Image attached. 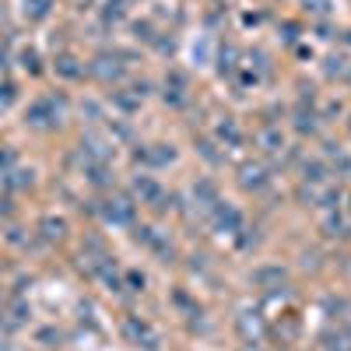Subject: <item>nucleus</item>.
<instances>
[{
    "instance_id": "3",
    "label": "nucleus",
    "mask_w": 351,
    "mask_h": 351,
    "mask_svg": "<svg viewBox=\"0 0 351 351\" xmlns=\"http://www.w3.org/2000/svg\"><path fill=\"white\" fill-rule=\"evenodd\" d=\"M102 215H106L109 221H116V225H127V221L134 218V204H127V200L116 197V200H109L106 208H102Z\"/></svg>"
},
{
    "instance_id": "9",
    "label": "nucleus",
    "mask_w": 351,
    "mask_h": 351,
    "mask_svg": "<svg viewBox=\"0 0 351 351\" xmlns=\"http://www.w3.org/2000/svg\"><path fill=\"white\" fill-rule=\"evenodd\" d=\"M49 4H53V0H25V14L28 18H46Z\"/></svg>"
},
{
    "instance_id": "8",
    "label": "nucleus",
    "mask_w": 351,
    "mask_h": 351,
    "mask_svg": "<svg viewBox=\"0 0 351 351\" xmlns=\"http://www.w3.org/2000/svg\"><path fill=\"white\" fill-rule=\"evenodd\" d=\"M239 330H243L246 337H260V334H263V330H260L256 313H243V316H239Z\"/></svg>"
},
{
    "instance_id": "2",
    "label": "nucleus",
    "mask_w": 351,
    "mask_h": 351,
    "mask_svg": "<svg viewBox=\"0 0 351 351\" xmlns=\"http://www.w3.org/2000/svg\"><path fill=\"white\" fill-rule=\"evenodd\" d=\"M123 330H127V337H130L137 348H141V344L148 348V351L158 348V334H155L148 324H141V319H127V327H123Z\"/></svg>"
},
{
    "instance_id": "12",
    "label": "nucleus",
    "mask_w": 351,
    "mask_h": 351,
    "mask_svg": "<svg viewBox=\"0 0 351 351\" xmlns=\"http://www.w3.org/2000/svg\"><path fill=\"white\" fill-rule=\"evenodd\" d=\"M218 134H221V137H228L232 144H236V141H239V130H236V127H232V123H221V130H218Z\"/></svg>"
},
{
    "instance_id": "7",
    "label": "nucleus",
    "mask_w": 351,
    "mask_h": 351,
    "mask_svg": "<svg viewBox=\"0 0 351 351\" xmlns=\"http://www.w3.org/2000/svg\"><path fill=\"white\" fill-rule=\"evenodd\" d=\"M263 183H267V176H263V169H260V165H246V169H243V186L260 190Z\"/></svg>"
},
{
    "instance_id": "15",
    "label": "nucleus",
    "mask_w": 351,
    "mask_h": 351,
    "mask_svg": "<svg viewBox=\"0 0 351 351\" xmlns=\"http://www.w3.org/2000/svg\"><path fill=\"white\" fill-rule=\"evenodd\" d=\"M0 324H4V295H0Z\"/></svg>"
},
{
    "instance_id": "5",
    "label": "nucleus",
    "mask_w": 351,
    "mask_h": 351,
    "mask_svg": "<svg viewBox=\"0 0 351 351\" xmlns=\"http://www.w3.org/2000/svg\"><path fill=\"white\" fill-rule=\"evenodd\" d=\"M92 74L102 77V81H112V77H120V74H123V67L116 64V60H109V56H102V60L92 64Z\"/></svg>"
},
{
    "instance_id": "4",
    "label": "nucleus",
    "mask_w": 351,
    "mask_h": 351,
    "mask_svg": "<svg viewBox=\"0 0 351 351\" xmlns=\"http://www.w3.org/2000/svg\"><path fill=\"white\" fill-rule=\"evenodd\" d=\"M137 186V193L148 200V204H155V208H162V190H158V183L155 180H148V176H141V180L134 183Z\"/></svg>"
},
{
    "instance_id": "11",
    "label": "nucleus",
    "mask_w": 351,
    "mask_h": 351,
    "mask_svg": "<svg viewBox=\"0 0 351 351\" xmlns=\"http://www.w3.org/2000/svg\"><path fill=\"white\" fill-rule=\"evenodd\" d=\"M11 99H14V88L11 84H0V112L11 106Z\"/></svg>"
},
{
    "instance_id": "13",
    "label": "nucleus",
    "mask_w": 351,
    "mask_h": 351,
    "mask_svg": "<svg viewBox=\"0 0 351 351\" xmlns=\"http://www.w3.org/2000/svg\"><path fill=\"white\" fill-rule=\"evenodd\" d=\"M11 158H14L11 152H0V169H4V165H11Z\"/></svg>"
},
{
    "instance_id": "14",
    "label": "nucleus",
    "mask_w": 351,
    "mask_h": 351,
    "mask_svg": "<svg viewBox=\"0 0 351 351\" xmlns=\"http://www.w3.org/2000/svg\"><path fill=\"white\" fill-rule=\"evenodd\" d=\"M306 4H316L313 11H327V0H306Z\"/></svg>"
},
{
    "instance_id": "1",
    "label": "nucleus",
    "mask_w": 351,
    "mask_h": 351,
    "mask_svg": "<svg viewBox=\"0 0 351 351\" xmlns=\"http://www.w3.org/2000/svg\"><path fill=\"white\" fill-rule=\"evenodd\" d=\"M56 120H60V106H56V99H39L32 109H28V123H36V127H53Z\"/></svg>"
},
{
    "instance_id": "10",
    "label": "nucleus",
    "mask_w": 351,
    "mask_h": 351,
    "mask_svg": "<svg viewBox=\"0 0 351 351\" xmlns=\"http://www.w3.org/2000/svg\"><path fill=\"white\" fill-rule=\"evenodd\" d=\"M218 225H221V228H236V225H239V215L232 211V208H221V211H218Z\"/></svg>"
},
{
    "instance_id": "6",
    "label": "nucleus",
    "mask_w": 351,
    "mask_h": 351,
    "mask_svg": "<svg viewBox=\"0 0 351 351\" xmlns=\"http://www.w3.org/2000/svg\"><path fill=\"white\" fill-rule=\"evenodd\" d=\"M39 228H43V239H60L64 232H67V221L64 218H46Z\"/></svg>"
}]
</instances>
